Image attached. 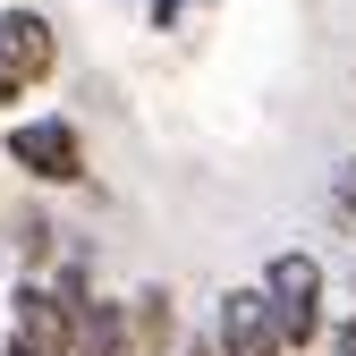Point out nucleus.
I'll use <instances>...</instances> for the list:
<instances>
[{
	"instance_id": "obj_6",
	"label": "nucleus",
	"mask_w": 356,
	"mask_h": 356,
	"mask_svg": "<svg viewBox=\"0 0 356 356\" xmlns=\"http://www.w3.org/2000/svg\"><path fill=\"white\" fill-rule=\"evenodd\" d=\"M127 314H136V339H145V356H153V348H170V331H178V323H170V297H161V289H145L136 305H127Z\"/></svg>"
},
{
	"instance_id": "obj_5",
	"label": "nucleus",
	"mask_w": 356,
	"mask_h": 356,
	"mask_svg": "<svg viewBox=\"0 0 356 356\" xmlns=\"http://www.w3.org/2000/svg\"><path fill=\"white\" fill-rule=\"evenodd\" d=\"M76 356H145L136 314H127V305H102V297H76Z\"/></svg>"
},
{
	"instance_id": "obj_8",
	"label": "nucleus",
	"mask_w": 356,
	"mask_h": 356,
	"mask_svg": "<svg viewBox=\"0 0 356 356\" xmlns=\"http://www.w3.org/2000/svg\"><path fill=\"white\" fill-rule=\"evenodd\" d=\"M178 356H220V348H178Z\"/></svg>"
},
{
	"instance_id": "obj_7",
	"label": "nucleus",
	"mask_w": 356,
	"mask_h": 356,
	"mask_svg": "<svg viewBox=\"0 0 356 356\" xmlns=\"http://www.w3.org/2000/svg\"><path fill=\"white\" fill-rule=\"evenodd\" d=\"M331 204H339V220H356V161L331 170Z\"/></svg>"
},
{
	"instance_id": "obj_1",
	"label": "nucleus",
	"mask_w": 356,
	"mask_h": 356,
	"mask_svg": "<svg viewBox=\"0 0 356 356\" xmlns=\"http://www.w3.org/2000/svg\"><path fill=\"white\" fill-rule=\"evenodd\" d=\"M263 297H272L289 348H314L323 339V297H331V280H323V263L305 254V246H280L272 263H263Z\"/></svg>"
},
{
	"instance_id": "obj_3",
	"label": "nucleus",
	"mask_w": 356,
	"mask_h": 356,
	"mask_svg": "<svg viewBox=\"0 0 356 356\" xmlns=\"http://www.w3.org/2000/svg\"><path fill=\"white\" fill-rule=\"evenodd\" d=\"M0 153H9L26 178H42V187H76V178H85V136H76V119H17Z\"/></svg>"
},
{
	"instance_id": "obj_2",
	"label": "nucleus",
	"mask_w": 356,
	"mask_h": 356,
	"mask_svg": "<svg viewBox=\"0 0 356 356\" xmlns=\"http://www.w3.org/2000/svg\"><path fill=\"white\" fill-rule=\"evenodd\" d=\"M60 68V34L42 9H0V111L26 102L42 76Z\"/></svg>"
},
{
	"instance_id": "obj_4",
	"label": "nucleus",
	"mask_w": 356,
	"mask_h": 356,
	"mask_svg": "<svg viewBox=\"0 0 356 356\" xmlns=\"http://www.w3.org/2000/svg\"><path fill=\"white\" fill-rule=\"evenodd\" d=\"M212 348L220 356H297L289 331H280V314H272V297H263V280L254 289H229V297L212 305Z\"/></svg>"
}]
</instances>
